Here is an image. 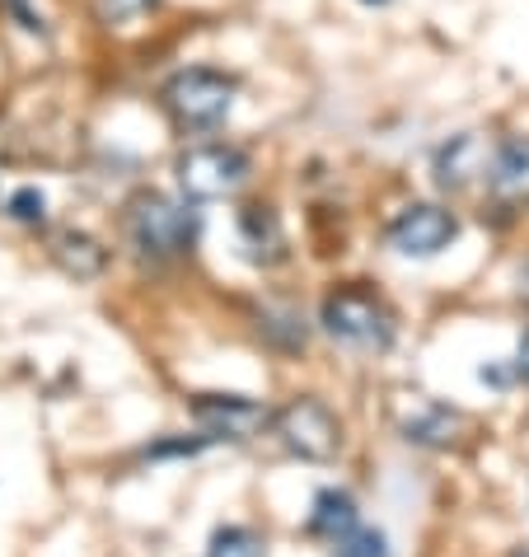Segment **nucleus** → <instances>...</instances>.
Returning <instances> with one entry per match:
<instances>
[{
  "label": "nucleus",
  "mask_w": 529,
  "mask_h": 557,
  "mask_svg": "<svg viewBox=\"0 0 529 557\" xmlns=\"http://www.w3.org/2000/svg\"><path fill=\"white\" fill-rule=\"evenodd\" d=\"M516 557H529V553H525V548H520V553H516Z\"/></svg>",
  "instance_id": "nucleus-23"
},
{
  "label": "nucleus",
  "mask_w": 529,
  "mask_h": 557,
  "mask_svg": "<svg viewBox=\"0 0 529 557\" xmlns=\"http://www.w3.org/2000/svg\"><path fill=\"white\" fill-rule=\"evenodd\" d=\"M5 211H10V221H20V225H48V197L38 188H14Z\"/></svg>",
  "instance_id": "nucleus-17"
},
{
  "label": "nucleus",
  "mask_w": 529,
  "mask_h": 557,
  "mask_svg": "<svg viewBox=\"0 0 529 557\" xmlns=\"http://www.w3.org/2000/svg\"><path fill=\"white\" fill-rule=\"evenodd\" d=\"M52 262L66 276H75V282H95V276L108 268V249L85 235V230H57L52 235Z\"/></svg>",
  "instance_id": "nucleus-10"
},
{
  "label": "nucleus",
  "mask_w": 529,
  "mask_h": 557,
  "mask_svg": "<svg viewBox=\"0 0 529 557\" xmlns=\"http://www.w3.org/2000/svg\"><path fill=\"white\" fill-rule=\"evenodd\" d=\"M488 193L502 207H525L529 202V136H506L502 146L488 154Z\"/></svg>",
  "instance_id": "nucleus-8"
},
{
  "label": "nucleus",
  "mask_w": 529,
  "mask_h": 557,
  "mask_svg": "<svg viewBox=\"0 0 529 557\" xmlns=\"http://www.w3.org/2000/svg\"><path fill=\"white\" fill-rule=\"evenodd\" d=\"M207 445H216V436H207V431H201V436H193V441H160V445H150V459H174V455H201L207 450Z\"/></svg>",
  "instance_id": "nucleus-18"
},
{
  "label": "nucleus",
  "mask_w": 529,
  "mask_h": 557,
  "mask_svg": "<svg viewBox=\"0 0 529 557\" xmlns=\"http://www.w3.org/2000/svg\"><path fill=\"white\" fill-rule=\"evenodd\" d=\"M193 422L216 441H248L254 431H262L272 422V412L258 408L254 398H239V394H197Z\"/></svg>",
  "instance_id": "nucleus-7"
},
{
  "label": "nucleus",
  "mask_w": 529,
  "mask_h": 557,
  "mask_svg": "<svg viewBox=\"0 0 529 557\" xmlns=\"http://www.w3.org/2000/svg\"><path fill=\"white\" fill-rule=\"evenodd\" d=\"M361 5H389V0H361Z\"/></svg>",
  "instance_id": "nucleus-22"
},
{
  "label": "nucleus",
  "mask_w": 529,
  "mask_h": 557,
  "mask_svg": "<svg viewBox=\"0 0 529 557\" xmlns=\"http://www.w3.org/2000/svg\"><path fill=\"white\" fill-rule=\"evenodd\" d=\"M201 215L164 193H142L127 202V239L146 258H188L197 249Z\"/></svg>",
  "instance_id": "nucleus-1"
},
{
  "label": "nucleus",
  "mask_w": 529,
  "mask_h": 557,
  "mask_svg": "<svg viewBox=\"0 0 529 557\" xmlns=\"http://www.w3.org/2000/svg\"><path fill=\"white\" fill-rule=\"evenodd\" d=\"M455 235H459L455 211H445L435 202L403 207L394 221H389V230H384L389 249L403 253V258H435V253H445L450 244H455Z\"/></svg>",
  "instance_id": "nucleus-6"
},
{
  "label": "nucleus",
  "mask_w": 529,
  "mask_h": 557,
  "mask_svg": "<svg viewBox=\"0 0 529 557\" xmlns=\"http://www.w3.org/2000/svg\"><path fill=\"white\" fill-rule=\"evenodd\" d=\"M510 375L529 384V333L520 337V347H516V361H510Z\"/></svg>",
  "instance_id": "nucleus-20"
},
{
  "label": "nucleus",
  "mask_w": 529,
  "mask_h": 557,
  "mask_svg": "<svg viewBox=\"0 0 529 557\" xmlns=\"http://www.w3.org/2000/svg\"><path fill=\"white\" fill-rule=\"evenodd\" d=\"M235 95H239V85L225 71H211V66H188V71L169 75L160 89L169 117L183 132H216L230 117V108H235Z\"/></svg>",
  "instance_id": "nucleus-2"
},
{
  "label": "nucleus",
  "mask_w": 529,
  "mask_h": 557,
  "mask_svg": "<svg viewBox=\"0 0 529 557\" xmlns=\"http://www.w3.org/2000/svg\"><path fill=\"white\" fill-rule=\"evenodd\" d=\"M520 300L529 305V262H525V268H520Z\"/></svg>",
  "instance_id": "nucleus-21"
},
{
  "label": "nucleus",
  "mask_w": 529,
  "mask_h": 557,
  "mask_svg": "<svg viewBox=\"0 0 529 557\" xmlns=\"http://www.w3.org/2000/svg\"><path fill=\"white\" fill-rule=\"evenodd\" d=\"M239 244L248 249V258L254 262H276L286 249V235H282V221H276V211L272 207H244L239 211Z\"/></svg>",
  "instance_id": "nucleus-12"
},
{
  "label": "nucleus",
  "mask_w": 529,
  "mask_h": 557,
  "mask_svg": "<svg viewBox=\"0 0 529 557\" xmlns=\"http://www.w3.org/2000/svg\"><path fill=\"white\" fill-rule=\"evenodd\" d=\"M211 557H268V539L248 524H221L211 534Z\"/></svg>",
  "instance_id": "nucleus-14"
},
{
  "label": "nucleus",
  "mask_w": 529,
  "mask_h": 557,
  "mask_svg": "<svg viewBox=\"0 0 529 557\" xmlns=\"http://www.w3.org/2000/svg\"><path fill=\"white\" fill-rule=\"evenodd\" d=\"M333 557H394L389 553V534L376 524H352L342 539H333Z\"/></svg>",
  "instance_id": "nucleus-15"
},
{
  "label": "nucleus",
  "mask_w": 529,
  "mask_h": 557,
  "mask_svg": "<svg viewBox=\"0 0 529 557\" xmlns=\"http://www.w3.org/2000/svg\"><path fill=\"white\" fill-rule=\"evenodd\" d=\"M174 174L193 202H216V197H235L248 183V154L225 141H201L179 154Z\"/></svg>",
  "instance_id": "nucleus-4"
},
{
  "label": "nucleus",
  "mask_w": 529,
  "mask_h": 557,
  "mask_svg": "<svg viewBox=\"0 0 529 557\" xmlns=\"http://www.w3.org/2000/svg\"><path fill=\"white\" fill-rule=\"evenodd\" d=\"M488 146H482L478 132H464V136H450V141L435 150L431 160V174L435 183H441L445 193H464L469 183H478L482 174H488Z\"/></svg>",
  "instance_id": "nucleus-9"
},
{
  "label": "nucleus",
  "mask_w": 529,
  "mask_h": 557,
  "mask_svg": "<svg viewBox=\"0 0 529 557\" xmlns=\"http://www.w3.org/2000/svg\"><path fill=\"white\" fill-rule=\"evenodd\" d=\"M150 10H160V0H95V14H99L103 28H122Z\"/></svg>",
  "instance_id": "nucleus-16"
},
{
  "label": "nucleus",
  "mask_w": 529,
  "mask_h": 557,
  "mask_svg": "<svg viewBox=\"0 0 529 557\" xmlns=\"http://www.w3.org/2000/svg\"><path fill=\"white\" fill-rule=\"evenodd\" d=\"M319 323L337 347H352V351H384L394 343V314H389V305L361 286L333 290L319 309Z\"/></svg>",
  "instance_id": "nucleus-3"
},
{
  "label": "nucleus",
  "mask_w": 529,
  "mask_h": 557,
  "mask_svg": "<svg viewBox=\"0 0 529 557\" xmlns=\"http://www.w3.org/2000/svg\"><path fill=\"white\" fill-rule=\"evenodd\" d=\"M268 426L295 459H309V463H329L342 445V422L319 398H295L282 412H272Z\"/></svg>",
  "instance_id": "nucleus-5"
},
{
  "label": "nucleus",
  "mask_w": 529,
  "mask_h": 557,
  "mask_svg": "<svg viewBox=\"0 0 529 557\" xmlns=\"http://www.w3.org/2000/svg\"><path fill=\"white\" fill-rule=\"evenodd\" d=\"M464 431V417L445 404H417L408 417H403V441L413 445H431V450H445L455 445Z\"/></svg>",
  "instance_id": "nucleus-11"
},
{
  "label": "nucleus",
  "mask_w": 529,
  "mask_h": 557,
  "mask_svg": "<svg viewBox=\"0 0 529 557\" xmlns=\"http://www.w3.org/2000/svg\"><path fill=\"white\" fill-rule=\"evenodd\" d=\"M352 524H361V516H356V502H352V492H342V487H323L315 506H309V524L305 530L315 534V539H342L352 530Z\"/></svg>",
  "instance_id": "nucleus-13"
},
{
  "label": "nucleus",
  "mask_w": 529,
  "mask_h": 557,
  "mask_svg": "<svg viewBox=\"0 0 529 557\" xmlns=\"http://www.w3.org/2000/svg\"><path fill=\"white\" fill-rule=\"evenodd\" d=\"M0 5H5L14 20H20V28H28V34H42V20L28 10V0H0Z\"/></svg>",
  "instance_id": "nucleus-19"
}]
</instances>
